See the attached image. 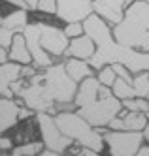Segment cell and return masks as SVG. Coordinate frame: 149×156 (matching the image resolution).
Wrapping results in <instances>:
<instances>
[{
    "label": "cell",
    "instance_id": "28",
    "mask_svg": "<svg viewBox=\"0 0 149 156\" xmlns=\"http://www.w3.org/2000/svg\"><path fill=\"white\" fill-rule=\"evenodd\" d=\"M143 137H145V141L149 143V111H147V124H145V128H143Z\"/></svg>",
    "mask_w": 149,
    "mask_h": 156
},
{
    "label": "cell",
    "instance_id": "15",
    "mask_svg": "<svg viewBox=\"0 0 149 156\" xmlns=\"http://www.w3.org/2000/svg\"><path fill=\"white\" fill-rule=\"evenodd\" d=\"M66 64V70L68 73H70L74 79L79 83V81H83L85 77H91V75H95V68H93V64H91L89 60L85 58H76V57H68L64 60Z\"/></svg>",
    "mask_w": 149,
    "mask_h": 156
},
{
    "label": "cell",
    "instance_id": "11",
    "mask_svg": "<svg viewBox=\"0 0 149 156\" xmlns=\"http://www.w3.org/2000/svg\"><path fill=\"white\" fill-rule=\"evenodd\" d=\"M100 87L102 83L98 81L96 75H91V77H85L83 81H79V87H77V92H76V98H74V104L77 107H85L89 104H93L95 100H98V92H100Z\"/></svg>",
    "mask_w": 149,
    "mask_h": 156
},
{
    "label": "cell",
    "instance_id": "17",
    "mask_svg": "<svg viewBox=\"0 0 149 156\" xmlns=\"http://www.w3.org/2000/svg\"><path fill=\"white\" fill-rule=\"evenodd\" d=\"M45 147V143L40 139L36 141H27V143H19L11 149V156H40L42 149Z\"/></svg>",
    "mask_w": 149,
    "mask_h": 156
},
{
    "label": "cell",
    "instance_id": "29",
    "mask_svg": "<svg viewBox=\"0 0 149 156\" xmlns=\"http://www.w3.org/2000/svg\"><path fill=\"white\" fill-rule=\"evenodd\" d=\"M147 2H149V0H147Z\"/></svg>",
    "mask_w": 149,
    "mask_h": 156
},
{
    "label": "cell",
    "instance_id": "3",
    "mask_svg": "<svg viewBox=\"0 0 149 156\" xmlns=\"http://www.w3.org/2000/svg\"><path fill=\"white\" fill-rule=\"evenodd\" d=\"M79 83L68 73L64 62H55L43 70V90L55 104L74 102Z\"/></svg>",
    "mask_w": 149,
    "mask_h": 156
},
{
    "label": "cell",
    "instance_id": "20",
    "mask_svg": "<svg viewBox=\"0 0 149 156\" xmlns=\"http://www.w3.org/2000/svg\"><path fill=\"white\" fill-rule=\"evenodd\" d=\"M96 72H98L96 77H98V81H100L102 85L111 87L113 83H115V79H117V73H115V68H113V64H106V66H102V68H98Z\"/></svg>",
    "mask_w": 149,
    "mask_h": 156
},
{
    "label": "cell",
    "instance_id": "26",
    "mask_svg": "<svg viewBox=\"0 0 149 156\" xmlns=\"http://www.w3.org/2000/svg\"><path fill=\"white\" fill-rule=\"evenodd\" d=\"M138 154H140V156H149V143H147V141H145V143L142 145V147H140Z\"/></svg>",
    "mask_w": 149,
    "mask_h": 156
},
{
    "label": "cell",
    "instance_id": "7",
    "mask_svg": "<svg viewBox=\"0 0 149 156\" xmlns=\"http://www.w3.org/2000/svg\"><path fill=\"white\" fill-rule=\"evenodd\" d=\"M23 34L27 38L28 43V49L32 53V64L36 66L38 70H45L49 68L51 64H55V57L51 53L45 51V47L42 45V40H40V23H28L23 30Z\"/></svg>",
    "mask_w": 149,
    "mask_h": 156
},
{
    "label": "cell",
    "instance_id": "5",
    "mask_svg": "<svg viewBox=\"0 0 149 156\" xmlns=\"http://www.w3.org/2000/svg\"><path fill=\"white\" fill-rule=\"evenodd\" d=\"M34 120H36V126L40 130V139L45 143V147L55 149V151L64 154L72 145H76V141L72 137H68L59 128V124L55 120V115H51L49 111H38L34 115Z\"/></svg>",
    "mask_w": 149,
    "mask_h": 156
},
{
    "label": "cell",
    "instance_id": "2",
    "mask_svg": "<svg viewBox=\"0 0 149 156\" xmlns=\"http://www.w3.org/2000/svg\"><path fill=\"white\" fill-rule=\"evenodd\" d=\"M55 120L66 136L76 141V145H79V147H91L98 154L104 151V147H106L104 133L98 132L77 111H59L55 115Z\"/></svg>",
    "mask_w": 149,
    "mask_h": 156
},
{
    "label": "cell",
    "instance_id": "9",
    "mask_svg": "<svg viewBox=\"0 0 149 156\" xmlns=\"http://www.w3.org/2000/svg\"><path fill=\"white\" fill-rule=\"evenodd\" d=\"M91 13H95L93 0H59L55 17L62 23H74V21H85Z\"/></svg>",
    "mask_w": 149,
    "mask_h": 156
},
{
    "label": "cell",
    "instance_id": "12",
    "mask_svg": "<svg viewBox=\"0 0 149 156\" xmlns=\"http://www.w3.org/2000/svg\"><path fill=\"white\" fill-rule=\"evenodd\" d=\"M19 111H21V104L17 102V98H4L0 100V132L6 133L8 130H11L19 119Z\"/></svg>",
    "mask_w": 149,
    "mask_h": 156
},
{
    "label": "cell",
    "instance_id": "6",
    "mask_svg": "<svg viewBox=\"0 0 149 156\" xmlns=\"http://www.w3.org/2000/svg\"><path fill=\"white\" fill-rule=\"evenodd\" d=\"M106 147L113 156H136L145 137L140 130H110L104 133Z\"/></svg>",
    "mask_w": 149,
    "mask_h": 156
},
{
    "label": "cell",
    "instance_id": "27",
    "mask_svg": "<svg viewBox=\"0 0 149 156\" xmlns=\"http://www.w3.org/2000/svg\"><path fill=\"white\" fill-rule=\"evenodd\" d=\"M25 2L28 4L30 12H38V2H40V0H25Z\"/></svg>",
    "mask_w": 149,
    "mask_h": 156
},
{
    "label": "cell",
    "instance_id": "21",
    "mask_svg": "<svg viewBox=\"0 0 149 156\" xmlns=\"http://www.w3.org/2000/svg\"><path fill=\"white\" fill-rule=\"evenodd\" d=\"M64 32H66V36L68 38H77V36H83L85 34V25H83V21H74V23H66L64 27Z\"/></svg>",
    "mask_w": 149,
    "mask_h": 156
},
{
    "label": "cell",
    "instance_id": "19",
    "mask_svg": "<svg viewBox=\"0 0 149 156\" xmlns=\"http://www.w3.org/2000/svg\"><path fill=\"white\" fill-rule=\"evenodd\" d=\"M111 88H113V94H115L119 100H127V98H138V96H136V90H134L132 83L125 81L123 77H117V79H115V83L111 85Z\"/></svg>",
    "mask_w": 149,
    "mask_h": 156
},
{
    "label": "cell",
    "instance_id": "22",
    "mask_svg": "<svg viewBox=\"0 0 149 156\" xmlns=\"http://www.w3.org/2000/svg\"><path fill=\"white\" fill-rule=\"evenodd\" d=\"M57 8H59V0H40L38 2V12L47 15H57Z\"/></svg>",
    "mask_w": 149,
    "mask_h": 156
},
{
    "label": "cell",
    "instance_id": "24",
    "mask_svg": "<svg viewBox=\"0 0 149 156\" xmlns=\"http://www.w3.org/2000/svg\"><path fill=\"white\" fill-rule=\"evenodd\" d=\"M11 149H13V137L2 133V137H0V151H2V154L11 152Z\"/></svg>",
    "mask_w": 149,
    "mask_h": 156
},
{
    "label": "cell",
    "instance_id": "18",
    "mask_svg": "<svg viewBox=\"0 0 149 156\" xmlns=\"http://www.w3.org/2000/svg\"><path fill=\"white\" fill-rule=\"evenodd\" d=\"M132 87H134L136 96H138V98H149V70L134 73Z\"/></svg>",
    "mask_w": 149,
    "mask_h": 156
},
{
    "label": "cell",
    "instance_id": "1",
    "mask_svg": "<svg viewBox=\"0 0 149 156\" xmlns=\"http://www.w3.org/2000/svg\"><path fill=\"white\" fill-rule=\"evenodd\" d=\"M113 36L117 41L129 47L149 51V2L134 0L127 8L125 17L113 27Z\"/></svg>",
    "mask_w": 149,
    "mask_h": 156
},
{
    "label": "cell",
    "instance_id": "23",
    "mask_svg": "<svg viewBox=\"0 0 149 156\" xmlns=\"http://www.w3.org/2000/svg\"><path fill=\"white\" fill-rule=\"evenodd\" d=\"M15 34H17L15 30L6 28V27H0V47H6V49H9V45H11V41H13Z\"/></svg>",
    "mask_w": 149,
    "mask_h": 156
},
{
    "label": "cell",
    "instance_id": "14",
    "mask_svg": "<svg viewBox=\"0 0 149 156\" xmlns=\"http://www.w3.org/2000/svg\"><path fill=\"white\" fill-rule=\"evenodd\" d=\"M9 60L19 62V64H32V53L28 49L27 38L23 32H17L13 41L9 45Z\"/></svg>",
    "mask_w": 149,
    "mask_h": 156
},
{
    "label": "cell",
    "instance_id": "4",
    "mask_svg": "<svg viewBox=\"0 0 149 156\" xmlns=\"http://www.w3.org/2000/svg\"><path fill=\"white\" fill-rule=\"evenodd\" d=\"M76 111L83 119H87L95 128H102V126H108L117 115H121L123 100H119L113 94L110 98H98L93 104H89L85 107H77Z\"/></svg>",
    "mask_w": 149,
    "mask_h": 156
},
{
    "label": "cell",
    "instance_id": "16",
    "mask_svg": "<svg viewBox=\"0 0 149 156\" xmlns=\"http://www.w3.org/2000/svg\"><path fill=\"white\" fill-rule=\"evenodd\" d=\"M28 12H30V9L17 8L15 12H11L8 15H2L0 27L11 28V30H15V32H23V30H25V27L28 25Z\"/></svg>",
    "mask_w": 149,
    "mask_h": 156
},
{
    "label": "cell",
    "instance_id": "10",
    "mask_svg": "<svg viewBox=\"0 0 149 156\" xmlns=\"http://www.w3.org/2000/svg\"><path fill=\"white\" fill-rule=\"evenodd\" d=\"M93 6H95V13L100 15L111 27L119 25L125 17V12H127L125 0H93Z\"/></svg>",
    "mask_w": 149,
    "mask_h": 156
},
{
    "label": "cell",
    "instance_id": "13",
    "mask_svg": "<svg viewBox=\"0 0 149 156\" xmlns=\"http://www.w3.org/2000/svg\"><path fill=\"white\" fill-rule=\"evenodd\" d=\"M95 53H96V41L85 32L83 36H77V38H72V40H70V45H68L64 57H66V58H68V57H76V58L91 60Z\"/></svg>",
    "mask_w": 149,
    "mask_h": 156
},
{
    "label": "cell",
    "instance_id": "25",
    "mask_svg": "<svg viewBox=\"0 0 149 156\" xmlns=\"http://www.w3.org/2000/svg\"><path fill=\"white\" fill-rule=\"evenodd\" d=\"M4 4H11V6H15V8H25V9H30L28 4L25 2V0H2Z\"/></svg>",
    "mask_w": 149,
    "mask_h": 156
},
{
    "label": "cell",
    "instance_id": "8",
    "mask_svg": "<svg viewBox=\"0 0 149 156\" xmlns=\"http://www.w3.org/2000/svg\"><path fill=\"white\" fill-rule=\"evenodd\" d=\"M40 40L45 51L51 53L55 58L64 57V53L70 45V38L66 36L64 28L61 27H53L47 23H40Z\"/></svg>",
    "mask_w": 149,
    "mask_h": 156
}]
</instances>
